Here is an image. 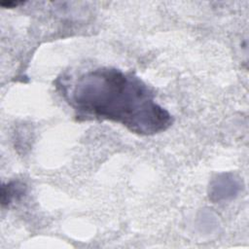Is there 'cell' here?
I'll return each mask as SVG.
<instances>
[{
	"label": "cell",
	"mask_w": 249,
	"mask_h": 249,
	"mask_svg": "<svg viewBox=\"0 0 249 249\" xmlns=\"http://www.w3.org/2000/svg\"><path fill=\"white\" fill-rule=\"evenodd\" d=\"M63 90L78 117L119 123L131 132L154 135L172 124L148 86L132 73L102 67L79 75Z\"/></svg>",
	"instance_id": "obj_1"
},
{
	"label": "cell",
	"mask_w": 249,
	"mask_h": 249,
	"mask_svg": "<svg viewBox=\"0 0 249 249\" xmlns=\"http://www.w3.org/2000/svg\"><path fill=\"white\" fill-rule=\"evenodd\" d=\"M24 186L18 185V183L12 182L9 184H3L1 190V203L2 206L9 205L11 201L23 194Z\"/></svg>",
	"instance_id": "obj_2"
},
{
	"label": "cell",
	"mask_w": 249,
	"mask_h": 249,
	"mask_svg": "<svg viewBox=\"0 0 249 249\" xmlns=\"http://www.w3.org/2000/svg\"><path fill=\"white\" fill-rule=\"evenodd\" d=\"M20 4H23V2H15V1H6V2H1L0 5L4 8H13V7H17Z\"/></svg>",
	"instance_id": "obj_3"
}]
</instances>
